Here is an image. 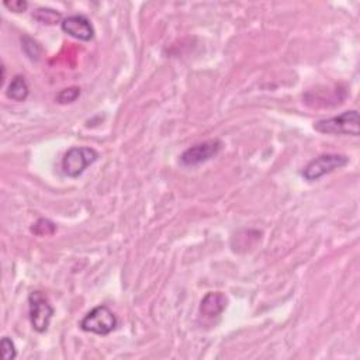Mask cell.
Returning <instances> with one entry per match:
<instances>
[{
	"mask_svg": "<svg viewBox=\"0 0 360 360\" xmlns=\"http://www.w3.org/2000/svg\"><path fill=\"white\" fill-rule=\"evenodd\" d=\"M228 306V298L219 291L207 293L200 304V314L204 318H215L224 313Z\"/></svg>",
	"mask_w": 360,
	"mask_h": 360,
	"instance_id": "ba28073f",
	"label": "cell"
},
{
	"mask_svg": "<svg viewBox=\"0 0 360 360\" xmlns=\"http://www.w3.org/2000/svg\"><path fill=\"white\" fill-rule=\"evenodd\" d=\"M21 48L24 51V53L29 57L32 61L37 62L41 60L43 57V47L40 45L38 41H36L34 38L29 37V36H24L21 38Z\"/></svg>",
	"mask_w": 360,
	"mask_h": 360,
	"instance_id": "8fae6325",
	"label": "cell"
},
{
	"mask_svg": "<svg viewBox=\"0 0 360 360\" xmlns=\"http://www.w3.org/2000/svg\"><path fill=\"white\" fill-rule=\"evenodd\" d=\"M33 19L45 25H55L62 23V14L58 10H53L49 8H40L33 13Z\"/></svg>",
	"mask_w": 360,
	"mask_h": 360,
	"instance_id": "30bf717a",
	"label": "cell"
},
{
	"mask_svg": "<svg viewBox=\"0 0 360 360\" xmlns=\"http://www.w3.org/2000/svg\"><path fill=\"white\" fill-rule=\"evenodd\" d=\"M80 96V89L77 86H71V88H67V89H62L57 97H55V100H57V103L60 104H71L73 101H76Z\"/></svg>",
	"mask_w": 360,
	"mask_h": 360,
	"instance_id": "4fadbf2b",
	"label": "cell"
},
{
	"mask_svg": "<svg viewBox=\"0 0 360 360\" xmlns=\"http://www.w3.org/2000/svg\"><path fill=\"white\" fill-rule=\"evenodd\" d=\"M349 163V158L339 154H325L313 159L302 171V178L309 182H315L325 175L335 172Z\"/></svg>",
	"mask_w": 360,
	"mask_h": 360,
	"instance_id": "277c9868",
	"label": "cell"
},
{
	"mask_svg": "<svg viewBox=\"0 0 360 360\" xmlns=\"http://www.w3.org/2000/svg\"><path fill=\"white\" fill-rule=\"evenodd\" d=\"M0 346H2V353H3V359H5V360H13V359H16V356H17V349H16L14 342H13L10 338L5 337V338L2 339V342H0Z\"/></svg>",
	"mask_w": 360,
	"mask_h": 360,
	"instance_id": "5bb4252c",
	"label": "cell"
},
{
	"mask_svg": "<svg viewBox=\"0 0 360 360\" xmlns=\"http://www.w3.org/2000/svg\"><path fill=\"white\" fill-rule=\"evenodd\" d=\"M119 320L116 314L107 306H99L86 314L79 324L80 329L96 335H108L117 328Z\"/></svg>",
	"mask_w": 360,
	"mask_h": 360,
	"instance_id": "7a4b0ae2",
	"label": "cell"
},
{
	"mask_svg": "<svg viewBox=\"0 0 360 360\" xmlns=\"http://www.w3.org/2000/svg\"><path fill=\"white\" fill-rule=\"evenodd\" d=\"M61 29L68 36L79 40V41H91L95 38V29L91 20L82 14L69 16L62 20Z\"/></svg>",
	"mask_w": 360,
	"mask_h": 360,
	"instance_id": "52a82bcc",
	"label": "cell"
},
{
	"mask_svg": "<svg viewBox=\"0 0 360 360\" xmlns=\"http://www.w3.org/2000/svg\"><path fill=\"white\" fill-rule=\"evenodd\" d=\"M314 130L321 134L329 135H352L359 136L360 124L357 110H348L339 116L318 120L314 124Z\"/></svg>",
	"mask_w": 360,
	"mask_h": 360,
	"instance_id": "6da1fadb",
	"label": "cell"
},
{
	"mask_svg": "<svg viewBox=\"0 0 360 360\" xmlns=\"http://www.w3.org/2000/svg\"><path fill=\"white\" fill-rule=\"evenodd\" d=\"M3 5L6 9H9L13 13H23L27 10V8H29V3H27L25 0H6V2H3Z\"/></svg>",
	"mask_w": 360,
	"mask_h": 360,
	"instance_id": "9a60e30c",
	"label": "cell"
},
{
	"mask_svg": "<svg viewBox=\"0 0 360 360\" xmlns=\"http://www.w3.org/2000/svg\"><path fill=\"white\" fill-rule=\"evenodd\" d=\"M55 231H57V226L48 218H40L32 227V232L37 237H49L53 235Z\"/></svg>",
	"mask_w": 360,
	"mask_h": 360,
	"instance_id": "7c38bea8",
	"label": "cell"
},
{
	"mask_svg": "<svg viewBox=\"0 0 360 360\" xmlns=\"http://www.w3.org/2000/svg\"><path fill=\"white\" fill-rule=\"evenodd\" d=\"M29 95H30V89L29 85H27L25 77L17 75L9 85L6 91V96L14 101H24L27 97H29Z\"/></svg>",
	"mask_w": 360,
	"mask_h": 360,
	"instance_id": "9c48e42d",
	"label": "cell"
},
{
	"mask_svg": "<svg viewBox=\"0 0 360 360\" xmlns=\"http://www.w3.org/2000/svg\"><path fill=\"white\" fill-rule=\"evenodd\" d=\"M221 148H223V143H221L219 140L206 141V143L193 145L189 149H186L182 154L180 160L184 166H197L217 156Z\"/></svg>",
	"mask_w": 360,
	"mask_h": 360,
	"instance_id": "8992f818",
	"label": "cell"
},
{
	"mask_svg": "<svg viewBox=\"0 0 360 360\" xmlns=\"http://www.w3.org/2000/svg\"><path fill=\"white\" fill-rule=\"evenodd\" d=\"M30 306V321L33 329L44 334L48 331L51 320L53 317V307L49 304L48 298L41 291H33L29 296Z\"/></svg>",
	"mask_w": 360,
	"mask_h": 360,
	"instance_id": "5b68a950",
	"label": "cell"
},
{
	"mask_svg": "<svg viewBox=\"0 0 360 360\" xmlns=\"http://www.w3.org/2000/svg\"><path fill=\"white\" fill-rule=\"evenodd\" d=\"M99 159V154L93 148L73 147L62 159V171L68 178L76 179Z\"/></svg>",
	"mask_w": 360,
	"mask_h": 360,
	"instance_id": "3957f363",
	"label": "cell"
}]
</instances>
